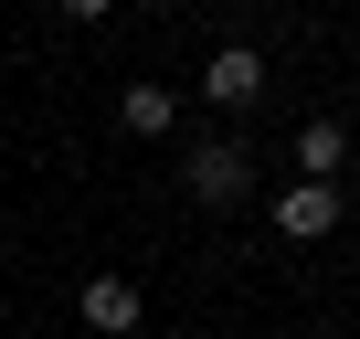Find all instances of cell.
I'll return each mask as SVG.
<instances>
[{
	"instance_id": "obj_1",
	"label": "cell",
	"mask_w": 360,
	"mask_h": 339,
	"mask_svg": "<svg viewBox=\"0 0 360 339\" xmlns=\"http://www.w3.org/2000/svg\"><path fill=\"white\" fill-rule=\"evenodd\" d=\"M180 191H191L202 212H233V202L255 191V138H244V127L191 138V148H180Z\"/></svg>"
},
{
	"instance_id": "obj_2",
	"label": "cell",
	"mask_w": 360,
	"mask_h": 339,
	"mask_svg": "<svg viewBox=\"0 0 360 339\" xmlns=\"http://www.w3.org/2000/svg\"><path fill=\"white\" fill-rule=\"evenodd\" d=\"M191 96H202L212 117H244V106L265 96V53H255V43H212V53H202V85H191Z\"/></svg>"
},
{
	"instance_id": "obj_3",
	"label": "cell",
	"mask_w": 360,
	"mask_h": 339,
	"mask_svg": "<svg viewBox=\"0 0 360 339\" xmlns=\"http://www.w3.org/2000/svg\"><path fill=\"white\" fill-rule=\"evenodd\" d=\"M339 212H349L339 181H286V191H276V234H286V244H328Z\"/></svg>"
},
{
	"instance_id": "obj_4",
	"label": "cell",
	"mask_w": 360,
	"mask_h": 339,
	"mask_svg": "<svg viewBox=\"0 0 360 339\" xmlns=\"http://www.w3.org/2000/svg\"><path fill=\"white\" fill-rule=\"evenodd\" d=\"M75 318H85L96 339H138V318H148V297H138V276H85V297H75Z\"/></svg>"
},
{
	"instance_id": "obj_5",
	"label": "cell",
	"mask_w": 360,
	"mask_h": 339,
	"mask_svg": "<svg viewBox=\"0 0 360 339\" xmlns=\"http://www.w3.org/2000/svg\"><path fill=\"white\" fill-rule=\"evenodd\" d=\"M349 170V117H307L297 127V181H339Z\"/></svg>"
},
{
	"instance_id": "obj_6",
	"label": "cell",
	"mask_w": 360,
	"mask_h": 339,
	"mask_svg": "<svg viewBox=\"0 0 360 339\" xmlns=\"http://www.w3.org/2000/svg\"><path fill=\"white\" fill-rule=\"evenodd\" d=\"M117 127H127V138H169V127H180V96H169V85H127V96H117Z\"/></svg>"
},
{
	"instance_id": "obj_7",
	"label": "cell",
	"mask_w": 360,
	"mask_h": 339,
	"mask_svg": "<svg viewBox=\"0 0 360 339\" xmlns=\"http://www.w3.org/2000/svg\"><path fill=\"white\" fill-rule=\"evenodd\" d=\"M53 11H64V22H75V32H96V22H106V11H117V0H53Z\"/></svg>"
},
{
	"instance_id": "obj_8",
	"label": "cell",
	"mask_w": 360,
	"mask_h": 339,
	"mask_svg": "<svg viewBox=\"0 0 360 339\" xmlns=\"http://www.w3.org/2000/svg\"><path fill=\"white\" fill-rule=\"evenodd\" d=\"M148 11H191V0H148Z\"/></svg>"
},
{
	"instance_id": "obj_9",
	"label": "cell",
	"mask_w": 360,
	"mask_h": 339,
	"mask_svg": "<svg viewBox=\"0 0 360 339\" xmlns=\"http://www.w3.org/2000/svg\"><path fill=\"white\" fill-rule=\"evenodd\" d=\"M349 117H360V75H349Z\"/></svg>"
}]
</instances>
